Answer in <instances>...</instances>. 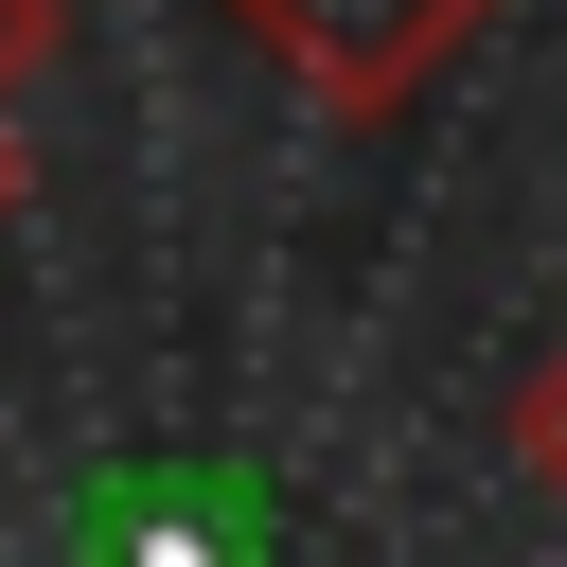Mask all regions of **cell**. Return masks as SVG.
I'll list each match as a JSON object with an SVG mask.
<instances>
[{"label": "cell", "mask_w": 567, "mask_h": 567, "mask_svg": "<svg viewBox=\"0 0 567 567\" xmlns=\"http://www.w3.org/2000/svg\"><path fill=\"white\" fill-rule=\"evenodd\" d=\"M301 106H337V124H408L461 53H478V18L496 0H213Z\"/></svg>", "instance_id": "6da1fadb"}, {"label": "cell", "mask_w": 567, "mask_h": 567, "mask_svg": "<svg viewBox=\"0 0 567 567\" xmlns=\"http://www.w3.org/2000/svg\"><path fill=\"white\" fill-rule=\"evenodd\" d=\"M53 35H71V0H0V213H18V89L53 71Z\"/></svg>", "instance_id": "7a4b0ae2"}, {"label": "cell", "mask_w": 567, "mask_h": 567, "mask_svg": "<svg viewBox=\"0 0 567 567\" xmlns=\"http://www.w3.org/2000/svg\"><path fill=\"white\" fill-rule=\"evenodd\" d=\"M514 478H532V496L567 514V354H549V372L514 390Z\"/></svg>", "instance_id": "3957f363"}]
</instances>
